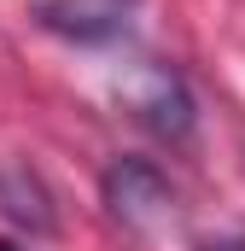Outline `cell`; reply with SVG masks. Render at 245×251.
I'll return each instance as SVG.
<instances>
[{
  "mask_svg": "<svg viewBox=\"0 0 245 251\" xmlns=\"http://www.w3.org/2000/svg\"><path fill=\"white\" fill-rule=\"evenodd\" d=\"M117 105L134 117L140 128H152L158 140H187L198 123V105H193V88L175 64L164 59H134L117 76Z\"/></svg>",
  "mask_w": 245,
  "mask_h": 251,
  "instance_id": "1",
  "label": "cell"
},
{
  "mask_svg": "<svg viewBox=\"0 0 245 251\" xmlns=\"http://www.w3.org/2000/svg\"><path fill=\"white\" fill-rule=\"evenodd\" d=\"M99 187H105V210L117 216L122 228H158L175 210V193L164 181V170L146 164V158H117Z\"/></svg>",
  "mask_w": 245,
  "mask_h": 251,
  "instance_id": "2",
  "label": "cell"
},
{
  "mask_svg": "<svg viewBox=\"0 0 245 251\" xmlns=\"http://www.w3.org/2000/svg\"><path fill=\"white\" fill-rule=\"evenodd\" d=\"M140 0H35V24L76 47H105L128 29Z\"/></svg>",
  "mask_w": 245,
  "mask_h": 251,
  "instance_id": "3",
  "label": "cell"
},
{
  "mask_svg": "<svg viewBox=\"0 0 245 251\" xmlns=\"http://www.w3.org/2000/svg\"><path fill=\"white\" fill-rule=\"evenodd\" d=\"M0 216L12 228H24L29 240H47L59 228V210H53V193L41 187V176L29 164H6L0 170Z\"/></svg>",
  "mask_w": 245,
  "mask_h": 251,
  "instance_id": "4",
  "label": "cell"
},
{
  "mask_svg": "<svg viewBox=\"0 0 245 251\" xmlns=\"http://www.w3.org/2000/svg\"><path fill=\"white\" fill-rule=\"evenodd\" d=\"M198 251H245V234H216V240H204Z\"/></svg>",
  "mask_w": 245,
  "mask_h": 251,
  "instance_id": "5",
  "label": "cell"
},
{
  "mask_svg": "<svg viewBox=\"0 0 245 251\" xmlns=\"http://www.w3.org/2000/svg\"><path fill=\"white\" fill-rule=\"evenodd\" d=\"M0 251H24V246H12V240H0Z\"/></svg>",
  "mask_w": 245,
  "mask_h": 251,
  "instance_id": "6",
  "label": "cell"
}]
</instances>
